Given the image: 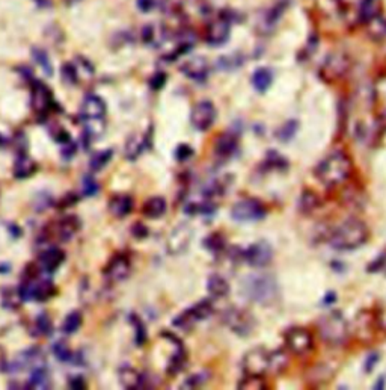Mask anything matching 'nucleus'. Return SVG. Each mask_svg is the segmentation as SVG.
I'll list each match as a JSON object with an SVG mask.
<instances>
[{
	"instance_id": "obj_9",
	"label": "nucleus",
	"mask_w": 386,
	"mask_h": 390,
	"mask_svg": "<svg viewBox=\"0 0 386 390\" xmlns=\"http://www.w3.org/2000/svg\"><path fill=\"white\" fill-rule=\"evenodd\" d=\"M217 117L216 106L212 101L203 100L196 103L190 112V123L199 132H207L208 129H212Z\"/></svg>"
},
{
	"instance_id": "obj_21",
	"label": "nucleus",
	"mask_w": 386,
	"mask_h": 390,
	"mask_svg": "<svg viewBox=\"0 0 386 390\" xmlns=\"http://www.w3.org/2000/svg\"><path fill=\"white\" fill-rule=\"evenodd\" d=\"M65 253L60 248H49L40 256V268L44 273H55L64 263Z\"/></svg>"
},
{
	"instance_id": "obj_39",
	"label": "nucleus",
	"mask_w": 386,
	"mask_h": 390,
	"mask_svg": "<svg viewBox=\"0 0 386 390\" xmlns=\"http://www.w3.org/2000/svg\"><path fill=\"white\" fill-rule=\"evenodd\" d=\"M237 389L239 390H265V389H267V384H266L265 378L260 375H244L240 380L239 387Z\"/></svg>"
},
{
	"instance_id": "obj_8",
	"label": "nucleus",
	"mask_w": 386,
	"mask_h": 390,
	"mask_svg": "<svg viewBox=\"0 0 386 390\" xmlns=\"http://www.w3.org/2000/svg\"><path fill=\"white\" fill-rule=\"evenodd\" d=\"M288 351L296 355H305L314 348V337L311 332L302 327H292L284 333Z\"/></svg>"
},
{
	"instance_id": "obj_18",
	"label": "nucleus",
	"mask_w": 386,
	"mask_h": 390,
	"mask_svg": "<svg viewBox=\"0 0 386 390\" xmlns=\"http://www.w3.org/2000/svg\"><path fill=\"white\" fill-rule=\"evenodd\" d=\"M162 337H166V341L172 342L174 346H175V352L172 354V357L168 363V369H166V371H168L169 375H175V374H178V372L184 368V365H186V360H187L186 348H184V345L178 339V337L174 336L172 333L165 332V333H162Z\"/></svg>"
},
{
	"instance_id": "obj_24",
	"label": "nucleus",
	"mask_w": 386,
	"mask_h": 390,
	"mask_svg": "<svg viewBox=\"0 0 386 390\" xmlns=\"http://www.w3.org/2000/svg\"><path fill=\"white\" fill-rule=\"evenodd\" d=\"M119 383L128 390H139L145 389V381L142 374L131 366H122L119 369Z\"/></svg>"
},
{
	"instance_id": "obj_12",
	"label": "nucleus",
	"mask_w": 386,
	"mask_h": 390,
	"mask_svg": "<svg viewBox=\"0 0 386 390\" xmlns=\"http://www.w3.org/2000/svg\"><path fill=\"white\" fill-rule=\"evenodd\" d=\"M31 103H32V109L37 112L40 117L47 115L50 109L55 106V101L53 97H51L50 90L40 81L35 82L32 86Z\"/></svg>"
},
{
	"instance_id": "obj_50",
	"label": "nucleus",
	"mask_w": 386,
	"mask_h": 390,
	"mask_svg": "<svg viewBox=\"0 0 386 390\" xmlns=\"http://www.w3.org/2000/svg\"><path fill=\"white\" fill-rule=\"evenodd\" d=\"M208 380V375L205 372H199V374H193L184 381L181 389H198L199 386H203L205 381Z\"/></svg>"
},
{
	"instance_id": "obj_52",
	"label": "nucleus",
	"mask_w": 386,
	"mask_h": 390,
	"mask_svg": "<svg viewBox=\"0 0 386 390\" xmlns=\"http://www.w3.org/2000/svg\"><path fill=\"white\" fill-rule=\"evenodd\" d=\"M193 154H195V150H193L189 144H180L177 149H175V159L178 162L189 161Z\"/></svg>"
},
{
	"instance_id": "obj_20",
	"label": "nucleus",
	"mask_w": 386,
	"mask_h": 390,
	"mask_svg": "<svg viewBox=\"0 0 386 390\" xmlns=\"http://www.w3.org/2000/svg\"><path fill=\"white\" fill-rule=\"evenodd\" d=\"M106 115V103L99 95H87L82 103V117L85 120H101Z\"/></svg>"
},
{
	"instance_id": "obj_31",
	"label": "nucleus",
	"mask_w": 386,
	"mask_h": 390,
	"mask_svg": "<svg viewBox=\"0 0 386 390\" xmlns=\"http://www.w3.org/2000/svg\"><path fill=\"white\" fill-rule=\"evenodd\" d=\"M145 147H150V141L148 138H139V136H131L126 144V156L128 161H135L139 158V154L145 150Z\"/></svg>"
},
{
	"instance_id": "obj_19",
	"label": "nucleus",
	"mask_w": 386,
	"mask_h": 390,
	"mask_svg": "<svg viewBox=\"0 0 386 390\" xmlns=\"http://www.w3.org/2000/svg\"><path fill=\"white\" fill-rule=\"evenodd\" d=\"M82 221L78 220V216L76 215H68L64 220H60L55 225V236L60 242H68L69 239H73L76 236V233L81 230Z\"/></svg>"
},
{
	"instance_id": "obj_38",
	"label": "nucleus",
	"mask_w": 386,
	"mask_h": 390,
	"mask_svg": "<svg viewBox=\"0 0 386 390\" xmlns=\"http://www.w3.org/2000/svg\"><path fill=\"white\" fill-rule=\"evenodd\" d=\"M265 165L267 170L285 171L288 168V161L284 158L283 154H279L276 150H270L266 156Z\"/></svg>"
},
{
	"instance_id": "obj_22",
	"label": "nucleus",
	"mask_w": 386,
	"mask_h": 390,
	"mask_svg": "<svg viewBox=\"0 0 386 390\" xmlns=\"http://www.w3.org/2000/svg\"><path fill=\"white\" fill-rule=\"evenodd\" d=\"M239 147V135L235 132H225L216 140L215 144V153L219 158H230Z\"/></svg>"
},
{
	"instance_id": "obj_37",
	"label": "nucleus",
	"mask_w": 386,
	"mask_h": 390,
	"mask_svg": "<svg viewBox=\"0 0 386 390\" xmlns=\"http://www.w3.org/2000/svg\"><path fill=\"white\" fill-rule=\"evenodd\" d=\"M22 297H20V292L17 289L12 288H5L2 291V306L5 309H10V310H15L19 309L22 304Z\"/></svg>"
},
{
	"instance_id": "obj_14",
	"label": "nucleus",
	"mask_w": 386,
	"mask_h": 390,
	"mask_svg": "<svg viewBox=\"0 0 386 390\" xmlns=\"http://www.w3.org/2000/svg\"><path fill=\"white\" fill-rule=\"evenodd\" d=\"M350 68L349 59L341 54L330 55L321 67V76L328 81H337L339 77H343Z\"/></svg>"
},
{
	"instance_id": "obj_40",
	"label": "nucleus",
	"mask_w": 386,
	"mask_h": 390,
	"mask_svg": "<svg viewBox=\"0 0 386 390\" xmlns=\"http://www.w3.org/2000/svg\"><path fill=\"white\" fill-rule=\"evenodd\" d=\"M130 323L133 324L135 327V343L137 346H142L145 342H146V327L144 324V320L140 319L136 314H131L130 315Z\"/></svg>"
},
{
	"instance_id": "obj_29",
	"label": "nucleus",
	"mask_w": 386,
	"mask_h": 390,
	"mask_svg": "<svg viewBox=\"0 0 386 390\" xmlns=\"http://www.w3.org/2000/svg\"><path fill=\"white\" fill-rule=\"evenodd\" d=\"M166 200L163 197H151L150 200H146L144 207H142V213L150 220H159L160 216L165 215L166 212Z\"/></svg>"
},
{
	"instance_id": "obj_47",
	"label": "nucleus",
	"mask_w": 386,
	"mask_h": 390,
	"mask_svg": "<svg viewBox=\"0 0 386 390\" xmlns=\"http://www.w3.org/2000/svg\"><path fill=\"white\" fill-rule=\"evenodd\" d=\"M288 365V357L287 354L283 351H271V372H275V374H279V372H283Z\"/></svg>"
},
{
	"instance_id": "obj_13",
	"label": "nucleus",
	"mask_w": 386,
	"mask_h": 390,
	"mask_svg": "<svg viewBox=\"0 0 386 390\" xmlns=\"http://www.w3.org/2000/svg\"><path fill=\"white\" fill-rule=\"evenodd\" d=\"M131 273V262L128 256L118 253L110 259L108 266L104 268V275L108 277L110 282H124Z\"/></svg>"
},
{
	"instance_id": "obj_7",
	"label": "nucleus",
	"mask_w": 386,
	"mask_h": 390,
	"mask_svg": "<svg viewBox=\"0 0 386 390\" xmlns=\"http://www.w3.org/2000/svg\"><path fill=\"white\" fill-rule=\"evenodd\" d=\"M224 323L230 327L231 332L239 336H249L257 325L255 318H253L249 311L237 307L225 311Z\"/></svg>"
},
{
	"instance_id": "obj_64",
	"label": "nucleus",
	"mask_w": 386,
	"mask_h": 390,
	"mask_svg": "<svg viewBox=\"0 0 386 390\" xmlns=\"http://www.w3.org/2000/svg\"><path fill=\"white\" fill-rule=\"evenodd\" d=\"M6 143V140H5V136L3 135H0V147H2L3 144Z\"/></svg>"
},
{
	"instance_id": "obj_44",
	"label": "nucleus",
	"mask_w": 386,
	"mask_h": 390,
	"mask_svg": "<svg viewBox=\"0 0 386 390\" xmlns=\"http://www.w3.org/2000/svg\"><path fill=\"white\" fill-rule=\"evenodd\" d=\"M204 247L210 251V253H221L225 250V238L221 233H212L204 239Z\"/></svg>"
},
{
	"instance_id": "obj_6",
	"label": "nucleus",
	"mask_w": 386,
	"mask_h": 390,
	"mask_svg": "<svg viewBox=\"0 0 386 390\" xmlns=\"http://www.w3.org/2000/svg\"><path fill=\"white\" fill-rule=\"evenodd\" d=\"M242 368L244 375L265 377L271 372V351L265 348H253L243 355Z\"/></svg>"
},
{
	"instance_id": "obj_3",
	"label": "nucleus",
	"mask_w": 386,
	"mask_h": 390,
	"mask_svg": "<svg viewBox=\"0 0 386 390\" xmlns=\"http://www.w3.org/2000/svg\"><path fill=\"white\" fill-rule=\"evenodd\" d=\"M244 297L258 304H269L278 295V283L269 274H253L244 277L242 283Z\"/></svg>"
},
{
	"instance_id": "obj_41",
	"label": "nucleus",
	"mask_w": 386,
	"mask_h": 390,
	"mask_svg": "<svg viewBox=\"0 0 386 390\" xmlns=\"http://www.w3.org/2000/svg\"><path fill=\"white\" fill-rule=\"evenodd\" d=\"M35 330H37L38 336H51L53 333V324H51V319L46 311H42L35 319Z\"/></svg>"
},
{
	"instance_id": "obj_63",
	"label": "nucleus",
	"mask_w": 386,
	"mask_h": 390,
	"mask_svg": "<svg viewBox=\"0 0 386 390\" xmlns=\"http://www.w3.org/2000/svg\"><path fill=\"white\" fill-rule=\"evenodd\" d=\"M10 271H11V266L8 265V263L0 265V274H6V273H10Z\"/></svg>"
},
{
	"instance_id": "obj_17",
	"label": "nucleus",
	"mask_w": 386,
	"mask_h": 390,
	"mask_svg": "<svg viewBox=\"0 0 386 390\" xmlns=\"http://www.w3.org/2000/svg\"><path fill=\"white\" fill-rule=\"evenodd\" d=\"M181 73L184 76H187L192 81L203 82L210 74V63L204 56L192 58L181 65Z\"/></svg>"
},
{
	"instance_id": "obj_15",
	"label": "nucleus",
	"mask_w": 386,
	"mask_h": 390,
	"mask_svg": "<svg viewBox=\"0 0 386 390\" xmlns=\"http://www.w3.org/2000/svg\"><path fill=\"white\" fill-rule=\"evenodd\" d=\"M231 35V24L228 22L225 17H221V19H216L207 28V42L210 46H224L225 42L230 40Z\"/></svg>"
},
{
	"instance_id": "obj_10",
	"label": "nucleus",
	"mask_w": 386,
	"mask_h": 390,
	"mask_svg": "<svg viewBox=\"0 0 386 390\" xmlns=\"http://www.w3.org/2000/svg\"><path fill=\"white\" fill-rule=\"evenodd\" d=\"M242 259L252 268H265L274 259V248L267 241H258L242 251Z\"/></svg>"
},
{
	"instance_id": "obj_53",
	"label": "nucleus",
	"mask_w": 386,
	"mask_h": 390,
	"mask_svg": "<svg viewBox=\"0 0 386 390\" xmlns=\"http://www.w3.org/2000/svg\"><path fill=\"white\" fill-rule=\"evenodd\" d=\"M51 136H53V140L60 145H64L68 141H72V136H69L67 130L62 129L60 126H58L56 129H51Z\"/></svg>"
},
{
	"instance_id": "obj_56",
	"label": "nucleus",
	"mask_w": 386,
	"mask_h": 390,
	"mask_svg": "<svg viewBox=\"0 0 386 390\" xmlns=\"http://www.w3.org/2000/svg\"><path fill=\"white\" fill-rule=\"evenodd\" d=\"M131 235L137 239H144L148 236V229L146 225H144L142 222H136L133 227H131Z\"/></svg>"
},
{
	"instance_id": "obj_35",
	"label": "nucleus",
	"mask_w": 386,
	"mask_h": 390,
	"mask_svg": "<svg viewBox=\"0 0 386 390\" xmlns=\"http://www.w3.org/2000/svg\"><path fill=\"white\" fill-rule=\"evenodd\" d=\"M32 58H33L35 63H37L41 67V70L44 72V74L49 76V77L53 74V65H51V60H50L46 50L33 49L32 50Z\"/></svg>"
},
{
	"instance_id": "obj_34",
	"label": "nucleus",
	"mask_w": 386,
	"mask_h": 390,
	"mask_svg": "<svg viewBox=\"0 0 386 390\" xmlns=\"http://www.w3.org/2000/svg\"><path fill=\"white\" fill-rule=\"evenodd\" d=\"M190 310L196 320H204L215 314V306L210 300H203L196 302L195 306H192Z\"/></svg>"
},
{
	"instance_id": "obj_54",
	"label": "nucleus",
	"mask_w": 386,
	"mask_h": 390,
	"mask_svg": "<svg viewBox=\"0 0 386 390\" xmlns=\"http://www.w3.org/2000/svg\"><path fill=\"white\" fill-rule=\"evenodd\" d=\"M376 324L380 330L386 332V301H383L382 304L379 306V310L376 314Z\"/></svg>"
},
{
	"instance_id": "obj_26",
	"label": "nucleus",
	"mask_w": 386,
	"mask_h": 390,
	"mask_svg": "<svg viewBox=\"0 0 386 390\" xmlns=\"http://www.w3.org/2000/svg\"><path fill=\"white\" fill-rule=\"evenodd\" d=\"M207 291L215 298H224L230 295L231 286L221 274H212L207 280Z\"/></svg>"
},
{
	"instance_id": "obj_32",
	"label": "nucleus",
	"mask_w": 386,
	"mask_h": 390,
	"mask_svg": "<svg viewBox=\"0 0 386 390\" xmlns=\"http://www.w3.org/2000/svg\"><path fill=\"white\" fill-rule=\"evenodd\" d=\"M50 386H51L50 374L47 372L46 366L32 369V375L26 389H50Z\"/></svg>"
},
{
	"instance_id": "obj_16",
	"label": "nucleus",
	"mask_w": 386,
	"mask_h": 390,
	"mask_svg": "<svg viewBox=\"0 0 386 390\" xmlns=\"http://www.w3.org/2000/svg\"><path fill=\"white\" fill-rule=\"evenodd\" d=\"M46 363V355L41 351V348H29L19 354V357L11 365L12 371H23V369H37L42 368Z\"/></svg>"
},
{
	"instance_id": "obj_1",
	"label": "nucleus",
	"mask_w": 386,
	"mask_h": 390,
	"mask_svg": "<svg viewBox=\"0 0 386 390\" xmlns=\"http://www.w3.org/2000/svg\"><path fill=\"white\" fill-rule=\"evenodd\" d=\"M314 174L324 186H339L352 174V161L343 152H333L315 167Z\"/></svg>"
},
{
	"instance_id": "obj_57",
	"label": "nucleus",
	"mask_w": 386,
	"mask_h": 390,
	"mask_svg": "<svg viewBox=\"0 0 386 390\" xmlns=\"http://www.w3.org/2000/svg\"><path fill=\"white\" fill-rule=\"evenodd\" d=\"M77 202H78V197H77L76 194H73V193H68V194L62 198V200H60V202L58 203V207H59V209H67V207L76 204Z\"/></svg>"
},
{
	"instance_id": "obj_2",
	"label": "nucleus",
	"mask_w": 386,
	"mask_h": 390,
	"mask_svg": "<svg viewBox=\"0 0 386 390\" xmlns=\"http://www.w3.org/2000/svg\"><path fill=\"white\" fill-rule=\"evenodd\" d=\"M368 239V227L356 218H350L333 229L329 245L338 251H353L362 247Z\"/></svg>"
},
{
	"instance_id": "obj_45",
	"label": "nucleus",
	"mask_w": 386,
	"mask_h": 390,
	"mask_svg": "<svg viewBox=\"0 0 386 390\" xmlns=\"http://www.w3.org/2000/svg\"><path fill=\"white\" fill-rule=\"evenodd\" d=\"M112 156H113V150L109 149V150H104V152H100V153H96L94 158L91 159L90 162V167L92 171H101L104 167L108 165V163L110 162L112 159Z\"/></svg>"
},
{
	"instance_id": "obj_62",
	"label": "nucleus",
	"mask_w": 386,
	"mask_h": 390,
	"mask_svg": "<svg viewBox=\"0 0 386 390\" xmlns=\"http://www.w3.org/2000/svg\"><path fill=\"white\" fill-rule=\"evenodd\" d=\"M137 5L142 11H150L153 8V0H137Z\"/></svg>"
},
{
	"instance_id": "obj_28",
	"label": "nucleus",
	"mask_w": 386,
	"mask_h": 390,
	"mask_svg": "<svg viewBox=\"0 0 386 390\" xmlns=\"http://www.w3.org/2000/svg\"><path fill=\"white\" fill-rule=\"evenodd\" d=\"M37 171V163H35L28 154L20 153L19 158L14 163V177L15 179H28Z\"/></svg>"
},
{
	"instance_id": "obj_27",
	"label": "nucleus",
	"mask_w": 386,
	"mask_h": 390,
	"mask_svg": "<svg viewBox=\"0 0 386 390\" xmlns=\"http://www.w3.org/2000/svg\"><path fill=\"white\" fill-rule=\"evenodd\" d=\"M231 179L233 177H230V176H224V177H217V179L207 181L205 186L203 188V195L205 198L225 195L228 188H230V185H231Z\"/></svg>"
},
{
	"instance_id": "obj_48",
	"label": "nucleus",
	"mask_w": 386,
	"mask_h": 390,
	"mask_svg": "<svg viewBox=\"0 0 386 390\" xmlns=\"http://www.w3.org/2000/svg\"><path fill=\"white\" fill-rule=\"evenodd\" d=\"M301 211L306 212V213H310L312 212L314 209H317L319 207V198L315 197L314 193H311V190H308V193H303L302 197H301Z\"/></svg>"
},
{
	"instance_id": "obj_30",
	"label": "nucleus",
	"mask_w": 386,
	"mask_h": 390,
	"mask_svg": "<svg viewBox=\"0 0 386 390\" xmlns=\"http://www.w3.org/2000/svg\"><path fill=\"white\" fill-rule=\"evenodd\" d=\"M271 83H274V74H271L269 68L261 67L253 72L252 85H253V88H255V91L266 92L271 86Z\"/></svg>"
},
{
	"instance_id": "obj_33",
	"label": "nucleus",
	"mask_w": 386,
	"mask_h": 390,
	"mask_svg": "<svg viewBox=\"0 0 386 390\" xmlns=\"http://www.w3.org/2000/svg\"><path fill=\"white\" fill-rule=\"evenodd\" d=\"M297 129H299V121L297 120H288L285 124L280 126L276 130V138L280 143H288L292 141L297 133Z\"/></svg>"
},
{
	"instance_id": "obj_51",
	"label": "nucleus",
	"mask_w": 386,
	"mask_h": 390,
	"mask_svg": "<svg viewBox=\"0 0 386 390\" xmlns=\"http://www.w3.org/2000/svg\"><path fill=\"white\" fill-rule=\"evenodd\" d=\"M62 79L67 85H76L78 82L77 67L74 64H65L62 67Z\"/></svg>"
},
{
	"instance_id": "obj_4",
	"label": "nucleus",
	"mask_w": 386,
	"mask_h": 390,
	"mask_svg": "<svg viewBox=\"0 0 386 390\" xmlns=\"http://www.w3.org/2000/svg\"><path fill=\"white\" fill-rule=\"evenodd\" d=\"M319 333L321 339L332 346L343 345L349 337L347 320L339 311H330L320 319Z\"/></svg>"
},
{
	"instance_id": "obj_11",
	"label": "nucleus",
	"mask_w": 386,
	"mask_h": 390,
	"mask_svg": "<svg viewBox=\"0 0 386 390\" xmlns=\"http://www.w3.org/2000/svg\"><path fill=\"white\" fill-rule=\"evenodd\" d=\"M193 239V229L187 222H181L174 227L168 238V251L172 256H180L186 253Z\"/></svg>"
},
{
	"instance_id": "obj_49",
	"label": "nucleus",
	"mask_w": 386,
	"mask_h": 390,
	"mask_svg": "<svg viewBox=\"0 0 386 390\" xmlns=\"http://www.w3.org/2000/svg\"><path fill=\"white\" fill-rule=\"evenodd\" d=\"M82 190H83V195L85 197H94L99 194V190H100V185H99V181H96L92 176L90 174H86L82 180Z\"/></svg>"
},
{
	"instance_id": "obj_25",
	"label": "nucleus",
	"mask_w": 386,
	"mask_h": 390,
	"mask_svg": "<svg viewBox=\"0 0 386 390\" xmlns=\"http://www.w3.org/2000/svg\"><path fill=\"white\" fill-rule=\"evenodd\" d=\"M382 11V0H361L358 6V19L362 23H373L379 19Z\"/></svg>"
},
{
	"instance_id": "obj_43",
	"label": "nucleus",
	"mask_w": 386,
	"mask_h": 390,
	"mask_svg": "<svg viewBox=\"0 0 386 390\" xmlns=\"http://www.w3.org/2000/svg\"><path fill=\"white\" fill-rule=\"evenodd\" d=\"M196 323H198V320L195 319V316H193L190 309L181 311V314L172 320L174 327L180 328V330H190V328H192L193 325H195Z\"/></svg>"
},
{
	"instance_id": "obj_46",
	"label": "nucleus",
	"mask_w": 386,
	"mask_h": 390,
	"mask_svg": "<svg viewBox=\"0 0 386 390\" xmlns=\"http://www.w3.org/2000/svg\"><path fill=\"white\" fill-rule=\"evenodd\" d=\"M53 354H55V357L59 360V361H72L73 360V351L69 350V346L67 342L64 341H59L53 345Z\"/></svg>"
},
{
	"instance_id": "obj_58",
	"label": "nucleus",
	"mask_w": 386,
	"mask_h": 390,
	"mask_svg": "<svg viewBox=\"0 0 386 390\" xmlns=\"http://www.w3.org/2000/svg\"><path fill=\"white\" fill-rule=\"evenodd\" d=\"M76 150H77V145L73 141H68L67 144L62 145V150H60V153H62L65 159H72L76 154Z\"/></svg>"
},
{
	"instance_id": "obj_60",
	"label": "nucleus",
	"mask_w": 386,
	"mask_h": 390,
	"mask_svg": "<svg viewBox=\"0 0 386 390\" xmlns=\"http://www.w3.org/2000/svg\"><path fill=\"white\" fill-rule=\"evenodd\" d=\"M377 360H379V355H377V354H370V355H368L367 360H365V371L371 372L374 369V366H376Z\"/></svg>"
},
{
	"instance_id": "obj_59",
	"label": "nucleus",
	"mask_w": 386,
	"mask_h": 390,
	"mask_svg": "<svg viewBox=\"0 0 386 390\" xmlns=\"http://www.w3.org/2000/svg\"><path fill=\"white\" fill-rule=\"evenodd\" d=\"M166 82V76L163 73H157L153 76V79L150 81V85H151V88L153 90H160L162 86L165 85Z\"/></svg>"
},
{
	"instance_id": "obj_61",
	"label": "nucleus",
	"mask_w": 386,
	"mask_h": 390,
	"mask_svg": "<svg viewBox=\"0 0 386 390\" xmlns=\"http://www.w3.org/2000/svg\"><path fill=\"white\" fill-rule=\"evenodd\" d=\"M337 3L338 6L341 8H350V6H359V3H361V0H337Z\"/></svg>"
},
{
	"instance_id": "obj_42",
	"label": "nucleus",
	"mask_w": 386,
	"mask_h": 390,
	"mask_svg": "<svg viewBox=\"0 0 386 390\" xmlns=\"http://www.w3.org/2000/svg\"><path fill=\"white\" fill-rule=\"evenodd\" d=\"M216 211V206L210 202L203 203H189L184 207V212L187 215H212Z\"/></svg>"
},
{
	"instance_id": "obj_36",
	"label": "nucleus",
	"mask_w": 386,
	"mask_h": 390,
	"mask_svg": "<svg viewBox=\"0 0 386 390\" xmlns=\"http://www.w3.org/2000/svg\"><path fill=\"white\" fill-rule=\"evenodd\" d=\"M82 323H83V316L81 311H72V314H68L65 320H64V324H62V332L65 334H74L76 332H78V328L82 327Z\"/></svg>"
},
{
	"instance_id": "obj_5",
	"label": "nucleus",
	"mask_w": 386,
	"mask_h": 390,
	"mask_svg": "<svg viewBox=\"0 0 386 390\" xmlns=\"http://www.w3.org/2000/svg\"><path fill=\"white\" fill-rule=\"evenodd\" d=\"M267 211L257 198H243L231 207V218L237 222H257L265 220Z\"/></svg>"
},
{
	"instance_id": "obj_55",
	"label": "nucleus",
	"mask_w": 386,
	"mask_h": 390,
	"mask_svg": "<svg viewBox=\"0 0 386 390\" xmlns=\"http://www.w3.org/2000/svg\"><path fill=\"white\" fill-rule=\"evenodd\" d=\"M68 386H69V389H73V390H85L86 389V381L82 375H76V377H72L68 380Z\"/></svg>"
},
{
	"instance_id": "obj_23",
	"label": "nucleus",
	"mask_w": 386,
	"mask_h": 390,
	"mask_svg": "<svg viewBox=\"0 0 386 390\" xmlns=\"http://www.w3.org/2000/svg\"><path fill=\"white\" fill-rule=\"evenodd\" d=\"M135 202L128 194H117L109 200V211L115 218H126L133 211Z\"/></svg>"
}]
</instances>
